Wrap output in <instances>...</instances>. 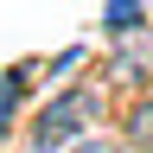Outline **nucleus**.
I'll return each instance as SVG.
<instances>
[{
    "instance_id": "f257e3e1",
    "label": "nucleus",
    "mask_w": 153,
    "mask_h": 153,
    "mask_svg": "<svg viewBox=\"0 0 153 153\" xmlns=\"http://www.w3.org/2000/svg\"><path fill=\"white\" fill-rule=\"evenodd\" d=\"M102 128V89L96 83H76V89H57L45 108L32 115V153H70L83 134Z\"/></svg>"
},
{
    "instance_id": "f03ea898",
    "label": "nucleus",
    "mask_w": 153,
    "mask_h": 153,
    "mask_svg": "<svg viewBox=\"0 0 153 153\" xmlns=\"http://www.w3.org/2000/svg\"><path fill=\"white\" fill-rule=\"evenodd\" d=\"M153 76V19L134 32H115V51H108V83H147Z\"/></svg>"
},
{
    "instance_id": "7ed1b4c3",
    "label": "nucleus",
    "mask_w": 153,
    "mask_h": 153,
    "mask_svg": "<svg viewBox=\"0 0 153 153\" xmlns=\"http://www.w3.org/2000/svg\"><path fill=\"white\" fill-rule=\"evenodd\" d=\"M121 140H128V147H140V153H153V96H140V102L128 108V121H121Z\"/></svg>"
},
{
    "instance_id": "20e7f679",
    "label": "nucleus",
    "mask_w": 153,
    "mask_h": 153,
    "mask_svg": "<svg viewBox=\"0 0 153 153\" xmlns=\"http://www.w3.org/2000/svg\"><path fill=\"white\" fill-rule=\"evenodd\" d=\"M147 0H108V13H102V32L115 38V32H134V26H147Z\"/></svg>"
},
{
    "instance_id": "39448f33",
    "label": "nucleus",
    "mask_w": 153,
    "mask_h": 153,
    "mask_svg": "<svg viewBox=\"0 0 153 153\" xmlns=\"http://www.w3.org/2000/svg\"><path fill=\"white\" fill-rule=\"evenodd\" d=\"M19 102H26V70H7V76H0V134L13 128Z\"/></svg>"
},
{
    "instance_id": "423d86ee",
    "label": "nucleus",
    "mask_w": 153,
    "mask_h": 153,
    "mask_svg": "<svg viewBox=\"0 0 153 153\" xmlns=\"http://www.w3.org/2000/svg\"><path fill=\"white\" fill-rule=\"evenodd\" d=\"M70 153H140V147H128V140H102V134H83Z\"/></svg>"
},
{
    "instance_id": "0eeeda50",
    "label": "nucleus",
    "mask_w": 153,
    "mask_h": 153,
    "mask_svg": "<svg viewBox=\"0 0 153 153\" xmlns=\"http://www.w3.org/2000/svg\"><path fill=\"white\" fill-rule=\"evenodd\" d=\"M147 13H153V0H147Z\"/></svg>"
}]
</instances>
